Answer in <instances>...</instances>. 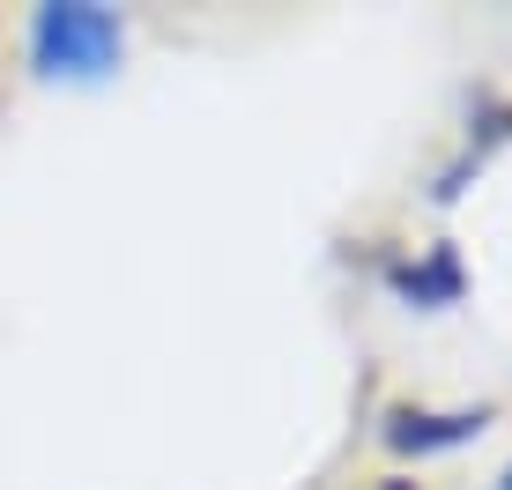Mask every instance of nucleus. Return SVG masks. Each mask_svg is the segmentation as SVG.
<instances>
[{
	"instance_id": "obj_2",
	"label": "nucleus",
	"mask_w": 512,
	"mask_h": 490,
	"mask_svg": "<svg viewBox=\"0 0 512 490\" xmlns=\"http://www.w3.org/2000/svg\"><path fill=\"white\" fill-rule=\"evenodd\" d=\"M483 424H490V409H446V416L394 409V416H386V446H394V453H446V446H468Z\"/></svg>"
},
{
	"instance_id": "obj_3",
	"label": "nucleus",
	"mask_w": 512,
	"mask_h": 490,
	"mask_svg": "<svg viewBox=\"0 0 512 490\" xmlns=\"http://www.w3.org/2000/svg\"><path fill=\"white\" fill-rule=\"evenodd\" d=\"M394 290L401 297H431V305H453V297H461V260L438 245L431 268H394Z\"/></svg>"
},
{
	"instance_id": "obj_1",
	"label": "nucleus",
	"mask_w": 512,
	"mask_h": 490,
	"mask_svg": "<svg viewBox=\"0 0 512 490\" xmlns=\"http://www.w3.org/2000/svg\"><path fill=\"white\" fill-rule=\"evenodd\" d=\"M127 52V23L97 0H45L30 15V60L52 82H104Z\"/></svg>"
},
{
	"instance_id": "obj_4",
	"label": "nucleus",
	"mask_w": 512,
	"mask_h": 490,
	"mask_svg": "<svg viewBox=\"0 0 512 490\" xmlns=\"http://www.w3.org/2000/svg\"><path fill=\"white\" fill-rule=\"evenodd\" d=\"M498 490H512V468H505V476H498Z\"/></svg>"
}]
</instances>
